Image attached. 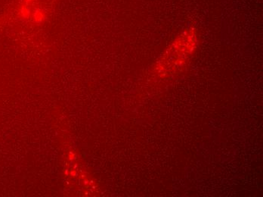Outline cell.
<instances>
[{
	"label": "cell",
	"instance_id": "obj_1",
	"mask_svg": "<svg viewBox=\"0 0 263 197\" xmlns=\"http://www.w3.org/2000/svg\"><path fill=\"white\" fill-rule=\"evenodd\" d=\"M195 44H196L195 34H193V32L191 36L187 34L184 37H180L169 49L172 52L176 53V55L165 54L162 61H160L162 65H166L163 69H170H170H175L179 68V66H182V62H185V59L192 54L195 48Z\"/></svg>",
	"mask_w": 263,
	"mask_h": 197
}]
</instances>
